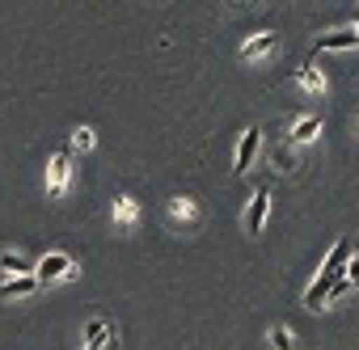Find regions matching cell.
I'll return each instance as SVG.
<instances>
[{
    "mask_svg": "<svg viewBox=\"0 0 359 350\" xmlns=\"http://www.w3.org/2000/svg\"><path fill=\"white\" fill-rule=\"evenodd\" d=\"M321 135V118L317 114H309V118H300L296 127H292V144H309V139H317Z\"/></svg>",
    "mask_w": 359,
    "mask_h": 350,
    "instance_id": "30bf717a",
    "label": "cell"
},
{
    "mask_svg": "<svg viewBox=\"0 0 359 350\" xmlns=\"http://www.w3.org/2000/svg\"><path fill=\"white\" fill-rule=\"evenodd\" d=\"M275 164L279 169H292V152H275Z\"/></svg>",
    "mask_w": 359,
    "mask_h": 350,
    "instance_id": "d6986e66",
    "label": "cell"
},
{
    "mask_svg": "<svg viewBox=\"0 0 359 350\" xmlns=\"http://www.w3.org/2000/svg\"><path fill=\"white\" fill-rule=\"evenodd\" d=\"M346 258H351V241L342 237V241L330 249V258H325V266H321L317 274H321V279H330V283H338V279H342V270H346Z\"/></svg>",
    "mask_w": 359,
    "mask_h": 350,
    "instance_id": "3957f363",
    "label": "cell"
},
{
    "mask_svg": "<svg viewBox=\"0 0 359 350\" xmlns=\"http://www.w3.org/2000/svg\"><path fill=\"white\" fill-rule=\"evenodd\" d=\"M359 47V34L355 30H334V34H321L317 38V51H355Z\"/></svg>",
    "mask_w": 359,
    "mask_h": 350,
    "instance_id": "5b68a950",
    "label": "cell"
},
{
    "mask_svg": "<svg viewBox=\"0 0 359 350\" xmlns=\"http://www.w3.org/2000/svg\"><path fill=\"white\" fill-rule=\"evenodd\" d=\"M72 144H76L81 152H85V148H93V131H89V127H76V131H72Z\"/></svg>",
    "mask_w": 359,
    "mask_h": 350,
    "instance_id": "e0dca14e",
    "label": "cell"
},
{
    "mask_svg": "<svg viewBox=\"0 0 359 350\" xmlns=\"http://www.w3.org/2000/svg\"><path fill=\"white\" fill-rule=\"evenodd\" d=\"M169 220H173V224H199L195 199H173V203H169Z\"/></svg>",
    "mask_w": 359,
    "mask_h": 350,
    "instance_id": "52a82bcc",
    "label": "cell"
},
{
    "mask_svg": "<svg viewBox=\"0 0 359 350\" xmlns=\"http://www.w3.org/2000/svg\"><path fill=\"white\" fill-rule=\"evenodd\" d=\"M51 186H47V199L55 203V199H64V190H68V173H72V160H68V152H55L51 156Z\"/></svg>",
    "mask_w": 359,
    "mask_h": 350,
    "instance_id": "7a4b0ae2",
    "label": "cell"
},
{
    "mask_svg": "<svg viewBox=\"0 0 359 350\" xmlns=\"http://www.w3.org/2000/svg\"><path fill=\"white\" fill-rule=\"evenodd\" d=\"M266 211H271V195H266V190H258V195H254V203H250V216H245V228H250V237H258V232H262V224H266Z\"/></svg>",
    "mask_w": 359,
    "mask_h": 350,
    "instance_id": "8992f818",
    "label": "cell"
},
{
    "mask_svg": "<svg viewBox=\"0 0 359 350\" xmlns=\"http://www.w3.org/2000/svg\"><path fill=\"white\" fill-rule=\"evenodd\" d=\"M330 287H334V283L317 274V283L304 291V308H313V312H317V308H325V300H330Z\"/></svg>",
    "mask_w": 359,
    "mask_h": 350,
    "instance_id": "8fae6325",
    "label": "cell"
},
{
    "mask_svg": "<svg viewBox=\"0 0 359 350\" xmlns=\"http://www.w3.org/2000/svg\"><path fill=\"white\" fill-rule=\"evenodd\" d=\"M135 216H140L135 199H118V203H114V220H118L123 228H131V224H135Z\"/></svg>",
    "mask_w": 359,
    "mask_h": 350,
    "instance_id": "5bb4252c",
    "label": "cell"
},
{
    "mask_svg": "<svg viewBox=\"0 0 359 350\" xmlns=\"http://www.w3.org/2000/svg\"><path fill=\"white\" fill-rule=\"evenodd\" d=\"M300 85L313 89V93H321V89H325V76H321L317 68H300Z\"/></svg>",
    "mask_w": 359,
    "mask_h": 350,
    "instance_id": "2e32d148",
    "label": "cell"
},
{
    "mask_svg": "<svg viewBox=\"0 0 359 350\" xmlns=\"http://www.w3.org/2000/svg\"><path fill=\"white\" fill-rule=\"evenodd\" d=\"M76 266H72V258L68 253H47L39 266H34V274H39V283H60V279H68Z\"/></svg>",
    "mask_w": 359,
    "mask_h": 350,
    "instance_id": "6da1fadb",
    "label": "cell"
},
{
    "mask_svg": "<svg viewBox=\"0 0 359 350\" xmlns=\"http://www.w3.org/2000/svg\"><path fill=\"white\" fill-rule=\"evenodd\" d=\"M355 34H359V26H355Z\"/></svg>",
    "mask_w": 359,
    "mask_h": 350,
    "instance_id": "ffe728a7",
    "label": "cell"
},
{
    "mask_svg": "<svg viewBox=\"0 0 359 350\" xmlns=\"http://www.w3.org/2000/svg\"><path fill=\"white\" fill-rule=\"evenodd\" d=\"M106 337H110L106 321H89V325H85V346H89V350H102V346H106Z\"/></svg>",
    "mask_w": 359,
    "mask_h": 350,
    "instance_id": "7c38bea8",
    "label": "cell"
},
{
    "mask_svg": "<svg viewBox=\"0 0 359 350\" xmlns=\"http://www.w3.org/2000/svg\"><path fill=\"white\" fill-rule=\"evenodd\" d=\"M258 139H262V131H258V127H250V131L241 135L237 156H233V173H245V169H250V160H254V152H258Z\"/></svg>",
    "mask_w": 359,
    "mask_h": 350,
    "instance_id": "277c9868",
    "label": "cell"
},
{
    "mask_svg": "<svg viewBox=\"0 0 359 350\" xmlns=\"http://www.w3.org/2000/svg\"><path fill=\"white\" fill-rule=\"evenodd\" d=\"M0 270H9V274H34V266L22 253H0Z\"/></svg>",
    "mask_w": 359,
    "mask_h": 350,
    "instance_id": "4fadbf2b",
    "label": "cell"
},
{
    "mask_svg": "<svg viewBox=\"0 0 359 350\" xmlns=\"http://www.w3.org/2000/svg\"><path fill=\"white\" fill-rule=\"evenodd\" d=\"M275 43H279V34H258V38H250V43L241 47V55H245V59H262V55L275 51Z\"/></svg>",
    "mask_w": 359,
    "mask_h": 350,
    "instance_id": "9c48e42d",
    "label": "cell"
},
{
    "mask_svg": "<svg viewBox=\"0 0 359 350\" xmlns=\"http://www.w3.org/2000/svg\"><path fill=\"white\" fill-rule=\"evenodd\" d=\"M296 342H292V329L287 325H275L271 329V350H292Z\"/></svg>",
    "mask_w": 359,
    "mask_h": 350,
    "instance_id": "9a60e30c",
    "label": "cell"
},
{
    "mask_svg": "<svg viewBox=\"0 0 359 350\" xmlns=\"http://www.w3.org/2000/svg\"><path fill=\"white\" fill-rule=\"evenodd\" d=\"M342 274H346V279H351V283H355V287H359V258H355V262H351V266H346V270H342Z\"/></svg>",
    "mask_w": 359,
    "mask_h": 350,
    "instance_id": "ac0fdd59",
    "label": "cell"
},
{
    "mask_svg": "<svg viewBox=\"0 0 359 350\" xmlns=\"http://www.w3.org/2000/svg\"><path fill=\"white\" fill-rule=\"evenodd\" d=\"M34 287H39V274H13L9 283H0V295H5V300L9 295H30Z\"/></svg>",
    "mask_w": 359,
    "mask_h": 350,
    "instance_id": "ba28073f",
    "label": "cell"
}]
</instances>
